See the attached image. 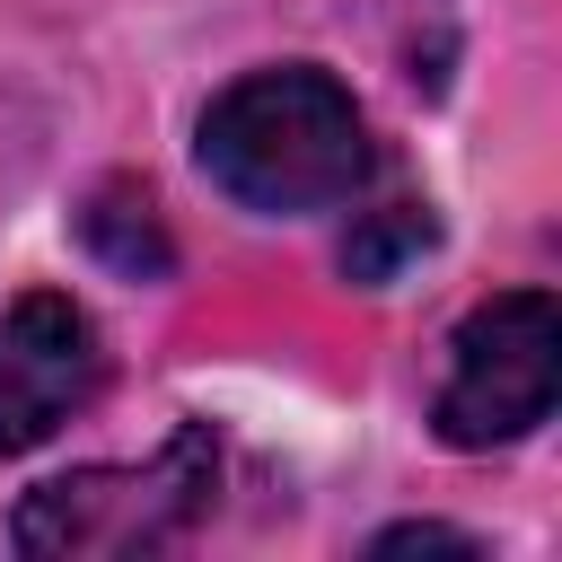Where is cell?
Masks as SVG:
<instances>
[{
    "mask_svg": "<svg viewBox=\"0 0 562 562\" xmlns=\"http://www.w3.org/2000/svg\"><path fill=\"white\" fill-rule=\"evenodd\" d=\"M79 246L123 281H167L176 272V237H167V220L140 184H97L88 211H79Z\"/></svg>",
    "mask_w": 562,
    "mask_h": 562,
    "instance_id": "5",
    "label": "cell"
},
{
    "mask_svg": "<svg viewBox=\"0 0 562 562\" xmlns=\"http://www.w3.org/2000/svg\"><path fill=\"white\" fill-rule=\"evenodd\" d=\"M193 158L255 220L342 211L378 167L351 88L334 70H316V61H272V70L228 79L193 123Z\"/></svg>",
    "mask_w": 562,
    "mask_h": 562,
    "instance_id": "1",
    "label": "cell"
},
{
    "mask_svg": "<svg viewBox=\"0 0 562 562\" xmlns=\"http://www.w3.org/2000/svg\"><path fill=\"white\" fill-rule=\"evenodd\" d=\"M211 501H220V448L202 422H184L140 465H79V474L35 483L9 518V544L35 562H132L193 536Z\"/></svg>",
    "mask_w": 562,
    "mask_h": 562,
    "instance_id": "2",
    "label": "cell"
},
{
    "mask_svg": "<svg viewBox=\"0 0 562 562\" xmlns=\"http://www.w3.org/2000/svg\"><path fill=\"white\" fill-rule=\"evenodd\" d=\"M369 553H378V562H395V553H465V562H483V536H465V527H439V518H404V527L369 536Z\"/></svg>",
    "mask_w": 562,
    "mask_h": 562,
    "instance_id": "7",
    "label": "cell"
},
{
    "mask_svg": "<svg viewBox=\"0 0 562 562\" xmlns=\"http://www.w3.org/2000/svg\"><path fill=\"white\" fill-rule=\"evenodd\" d=\"M105 386L97 316L70 290H26L0 316V457L44 448L70 413H88Z\"/></svg>",
    "mask_w": 562,
    "mask_h": 562,
    "instance_id": "4",
    "label": "cell"
},
{
    "mask_svg": "<svg viewBox=\"0 0 562 562\" xmlns=\"http://www.w3.org/2000/svg\"><path fill=\"white\" fill-rule=\"evenodd\" d=\"M439 246V220H430V202H386V211H369L351 237H342V272L351 281H395L413 255H430Z\"/></svg>",
    "mask_w": 562,
    "mask_h": 562,
    "instance_id": "6",
    "label": "cell"
},
{
    "mask_svg": "<svg viewBox=\"0 0 562 562\" xmlns=\"http://www.w3.org/2000/svg\"><path fill=\"white\" fill-rule=\"evenodd\" d=\"M553 395H562V307L553 290H501L457 325L448 378L430 395V430L457 457H483L553 422Z\"/></svg>",
    "mask_w": 562,
    "mask_h": 562,
    "instance_id": "3",
    "label": "cell"
}]
</instances>
